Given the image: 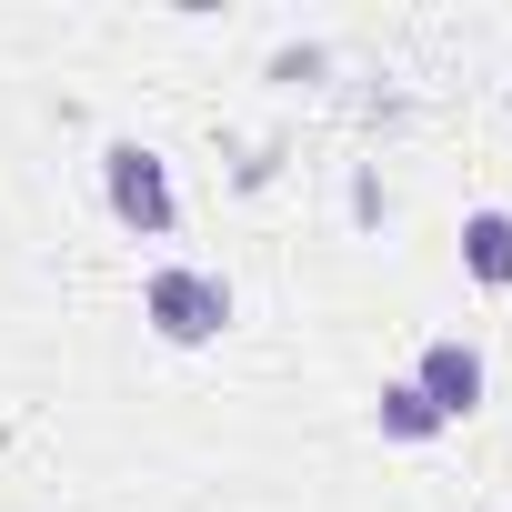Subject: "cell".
Instances as JSON below:
<instances>
[{
    "label": "cell",
    "instance_id": "4",
    "mask_svg": "<svg viewBox=\"0 0 512 512\" xmlns=\"http://www.w3.org/2000/svg\"><path fill=\"white\" fill-rule=\"evenodd\" d=\"M462 262H472V282H512V211H472L462 221Z\"/></svg>",
    "mask_w": 512,
    "mask_h": 512
},
{
    "label": "cell",
    "instance_id": "5",
    "mask_svg": "<svg viewBox=\"0 0 512 512\" xmlns=\"http://www.w3.org/2000/svg\"><path fill=\"white\" fill-rule=\"evenodd\" d=\"M382 432H392V442H432V432H442V412H432L412 382H392V392H382Z\"/></svg>",
    "mask_w": 512,
    "mask_h": 512
},
{
    "label": "cell",
    "instance_id": "3",
    "mask_svg": "<svg viewBox=\"0 0 512 512\" xmlns=\"http://www.w3.org/2000/svg\"><path fill=\"white\" fill-rule=\"evenodd\" d=\"M412 392H422V402H432L442 422H462V412H482V352L442 332V342H432V352L412 362Z\"/></svg>",
    "mask_w": 512,
    "mask_h": 512
},
{
    "label": "cell",
    "instance_id": "1",
    "mask_svg": "<svg viewBox=\"0 0 512 512\" xmlns=\"http://www.w3.org/2000/svg\"><path fill=\"white\" fill-rule=\"evenodd\" d=\"M101 191H111V221H121V231H141V241H161V231L181 221L171 171H161V151H151V141H111V151H101Z\"/></svg>",
    "mask_w": 512,
    "mask_h": 512
},
{
    "label": "cell",
    "instance_id": "2",
    "mask_svg": "<svg viewBox=\"0 0 512 512\" xmlns=\"http://www.w3.org/2000/svg\"><path fill=\"white\" fill-rule=\"evenodd\" d=\"M141 322H151L161 342H181V352H191V342H211V332L231 322V282H221V272H181V262H171V272H151V282H141Z\"/></svg>",
    "mask_w": 512,
    "mask_h": 512
}]
</instances>
